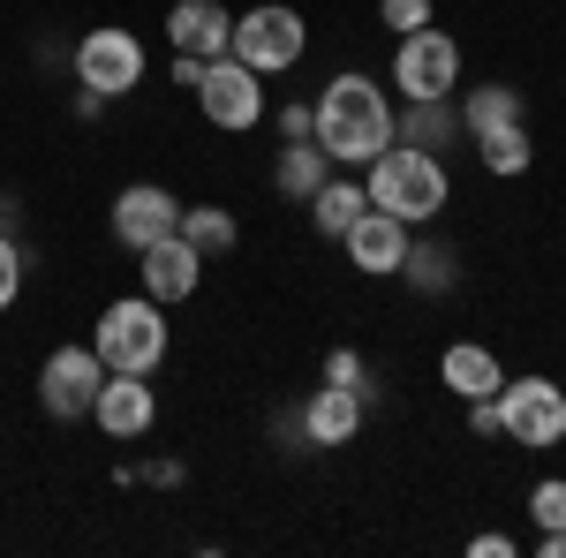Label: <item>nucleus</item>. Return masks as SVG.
<instances>
[{
  "label": "nucleus",
  "mask_w": 566,
  "mask_h": 558,
  "mask_svg": "<svg viewBox=\"0 0 566 558\" xmlns=\"http://www.w3.org/2000/svg\"><path fill=\"white\" fill-rule=\"evenodd\" d=\"M363 212H370L363 181H325V189L310 197V219H317V234H333V242H340V234H348V227H355Z\"/></svg>",
  "instance_id": "20"
},
{
  "label": "nucleus",
  "mask_w": 566,
  "mask_h": 558,
  "mask_svg": "<svg viewBox=\"0 0 566 558\" xmlns=\"http://www.w3.org/2000/svg\"><path fill=\"white\" fill-rule=\"evenodd\" d=\"M175 84H181V91L205 84V61H197V53H175Z\"/></svg>",
  "instance_id": "30"
},
{
  "label": "nucleus",
  "mask_w": 566,
  "mask_h": 558,
  "mask_svg": "<svg viewBox=\"0 0 566 558\" xmlns=\"http://www.w3.org/2000/svg\"><path fill=\"white\" fill-rule=\"evenodd\" d=\"M106 227H114L122 250H151V242H167L181 227V197H167L159 181H129V189L114 197V219H106Z\"/></svg>",
  "instance_id": "10"
},
{
  "label": "nucleus",
  "mask_w": 566,
  "mask_h": 558,
  "mask_svg": "<svg viewBox=\"0 0 566 558\" xmlns=\"http://www.w3.org/2000/svg\"><path fill=\"white\" fill-rule=\"evenodd\" d=\"M340 242H348V264L363 272V280H392V272H400V257H408V227H400L392 212H378V204L355 219Z\"/></svg>",
  "instance_id": "12"
},
{
  "label": "nucleus",
  "mask_w": 566,
  "mask_h": 558,
  "mask_svg": "<svg viewBox=\"0 0 566 558\" xmlns=\"http://www.w3.org/2000/svg\"><path fill=\"white\" fill-rule=\"evenodd\" d=\"M325 181H333V173H325V144H317V136H287L280 159H272V189H280L287 204H310Z\"/></svg>",
  "instance_id": "16"
},
{
  "label": "nucleus",
  "mask_w": 566,
  "mask_h": 558,
  "mask_svg": "<svg viewBox=\"0 0 566 558\" xmlns=\"http://www.w3.org/2000/svg\"><path fill=\"white\" fill-rule=\"evenodd\" d=\"M392 84L408 91V98H453V84H461V45L446 39V31H408L400 39V53H392Z\"/></svg>",
  "instance_id": "9"
},
{
  "label": "nucleus",
  "mask_w": 566,
  "mask_h": 558,
  "mask_svg": "<svg viewBox=\"0 0 566 558\" xmlns=\"http://www.w3.org/2000/svg\"><path fill=\"white\" fill-rule=\"evenodd\" d=\"M167 39H175V53L219 61V53L234 45V15H227L219 0H175V8H167Z\"/></svg>",
  "instance_id": "14"
},
{
  "label": "nucleus",
  "mask_w": 566,
  "mask_h": 558,
  "mask_svg": "<svg viewBox=\"0 0 566 558\" xmlns=\"http://www.w3.org/2000/svg\"><path fill=\"white\" fill-rule=\"evenodd\" d=\"M476 159H483V173H528V159H536V144H528V122H506V129H483L476 136Z\"/></svg>",
  "instance_id": "21"
},
{
  "label": "nucleus",
  "mask_w": 566,
  "mask_h": 558,
  "mask_svg": "<svg viewBox=\"0 0 566 558\" xmlns=\"http://www.w3.org/2000/svg\"><path fill=\"white\" fill-rule=\"evenodd\" d=\"M197 106H205V122H212V129H227V136H250V129L264 122V84H258V69H242L234 53L205 61Z\"/></svg>",
  "instance_id": "7"
},
{
  "label": "nucleus",
  "mask_w": 566,
  "mask_h": 558,
  "mask_svg": "<svg viewBox=\"0 0 566 558\" xmlns=\"http://www.w3.org/2000/svg\"><path fill=\"white\" fill-rule=\"evenodd\" d=\"M310 136L325 144V159H340V167H370L378 151L392 144V106L386 91L370 84V76H333V84L317 91V106H310Z\"/></svg>",
  "instance_id": "1"
},
{
  "label": "nucleus",
  "mask_w": 566,
  "mask_h": 558,
  "mask_svg": "<svg viewBox=\"0 0 566 558\" xmlns=\"http://www.w3.org/2000/svg\"><path fill=\"white\" fill-rule=\"evenodd\" d=\"M15 295H23V250H15V234L0 227V309H15Z\"/></svg>",
  "instance_id": "26"
},
{
  "label": "nucleus",
  "mask_w": 566,
  "mask_h": 558,
  "mask_svg": "<svg viewBox=\"0 0 566 558\" xmlns=\"http://www.w3.org/2000/svg\"><path fill=\"white\" fill-rule=\"evenodd\" d=\"M91 347H98L106 370H136V378H151V370L167 362V317H159V302H151V295L106 302L98 325H91Z\"/></svg>",
  "instance_id": "3"
},
{
  "label": "nucleus",
  "mask_w": 566,
  "mask_h": 558,
  "mask_svg": "<svg viewBox=\"0 0 566 558\" xmlns=\"http://www.w3.org/2000/svg\"><path fill=\"white\" fill-rule=\"evenodd\" d=\"M325 386H355L363 392V355H355V347H333V355H325Z\"/></svg>",
  "instance_id": "27"
},
{
  "label": "nucleus",
  "mask_w": 566,
  "mask_h": 558,
  "mask_svg": "<svg viewBox=\"0 0 566 558\" xmlns=\"http://www.w3.org/2000/svg\"><path fill=\"white\" fill-rule=\"evenodd\" d=\"M181 242L212 264V257H227V250H234V219L219 212V204H181Z\"/></svg>",
  "instance_id": "22"
},
{
  "label": "nucleus",
  "mask_w": 566,
  "mask_h": 558,
  "mask_svg": "<svg viewBox=\"0 0 566 558\" xmlns=\"http://www.w3.org/2000/svg\"><path fill=\"white\" fill-rule=\"evenodd\" d=\"M106 386V362H98V347H53L39 370V408L53 423H84L91 400Z\"/></svg>",
  "instance_id": "8"
},
{
  "label": "nucleus",
  "mask_w": 566,
  "mask_h": 558,
  "mask_svg": "<svg viewBox=\"0 0 566 558\" xmlns=\"http://www.w3.org/2000/svg\"><path fill=\"white\" fill-rule=\"evenodd\" d=\"M469 430H476V438H499V392H491V400H469Z\"/></svg>",
  "instance_id": "28"
},
{
  "label": "nucleus",
  "mask_w": 566,
  "mask_h": 558,
  "mask_svg": "<svg viewBox=\"0 0 566 558\" xmlns=\"http://www.w3.org/2000/svg\"><path fill=\"white\" fill-rule=\"evenodd\" d=\"M378 23H386L392 39H408V31L431 23V0H378Z\"/></svg>",
  "instance_id": "24"
},
{
  "label": "nucleus",
  "mask_w": 566,
  "mask_h": 558,
  "mask_svg": "<svg viewBox=\"0 0 566 558\" xmlns=\"http://www.w3.org/2000/svg\"><path fill=\"white\" fill-rule=\"evenodd\" d=\"M438 378L461 392V400H491V392L506 386L499 355H491V347H476V340H453V347H446V355H438Z\"/></svg>",
  "instance_id": "17"
},
{
  "label": "nucleus",
  "mask_w": 566,
  "mask_h": 558,
  "mask_svg": "<svg viewBox=\"0 0 566 558\" xmlns=\"http://www.w3.org/2000/svg\"><path fill=\"white\" fill-rule=\"evenodd\" d=\"M506 122H528V106H522V91H514V84H476L469 98H461V129H469V136L506 129Z\"/></svg>",
  "instance_id": "19"
},
{
  "label": "nucleus",
  "mask_w": 566,
  "mask_h": 558,
  "mask_svg": "<svg viewBox=\"0 0 566 558\" xmlns=\"http://www.w3.org/2000/svg\"><path fill=\"white\" fill-rule=\"evenodd\" d=\"M363 197H370L378 212H392L400 227H431V219L453 204V173H446V159L423 151V144H386V151L370 159Z\"/></svg>",
  "instance_id": "2"
},
{
  "label": "nucleus",
  "mask_w": 566,
  "mask_h": 558,
  "mask_svg": "<svg viewBox=\"0 0 566 558\" xmlns=\"http://www.w3.org/2000/svg\"><path fill=\"white\" fill-rule=\"evenodd\" d=\"M536 551H544V558H566V528H536Z\"/></svg>",
  "instance_id": "32"
},
{
  "label": "nucleus",
  "mask_w": 566,
  "mask_h": 558,
  "mask_svg": "<svg viewBox=\"0 0 566 558\" xmlns=\"http://www.w3.org/2000/svg\"><path fill=\"white\" fill-rule=\"evenodd\" d=\"M400 280H408L416 295H446L461 272H453V250H438V242H423V250H416V242H408V257H400Z\"/></svg>",
  "instance_id": "23"
},
{
  "label": "nucleus",
  "mask_w": 566,
  "mask_h": 558,
  "mask_svg": "<svg viewBox=\"0 0 566 558\" xmlns=\"http://www.w3.org/2000/svg\"><path fill=\"white\" fill-rule=\"evenodd\" d=\"M76 84L98 91V98H129L144 84V39L122 31V23H98L76 39Z\"/></svg>",
  "instance_id": "6"
},
{
  "label": "nucleus",
  "mask_w": 566,
  "mask_h": 558,
  "mask_svg": "<svg viewBox=\"0 0 566 558\" xmlns=\"http://www.w3.org/2000/svg\"><path fill=\"white\" fill-rule=\"evenodd\" d=\"M528 514H536V528H566V483H559V475L528 491Z\"/></svg>",
  "instance_id": "25"
},
{
  "label": "nucleus",
  "mask_w": 566,
  "mask_h": 558,
  "mask_svg": "<svg viewBox=\"0 0 566 558\" xmlns=\"http://www.w3.org/2000/svg\"><path fill=\"white\" fill-rule=\"evenodd\" d=\"M91 423L129 445V438H144V430L159 423V400H151V386H144L136 370H106V386H98V400H91Z\"/></svg>",
  "instance_id": "11"
},
{
  "label": "nucleus",
  "mask_w": 566,
  "mask_h": 558,
  "mask_svg": "<svg viewBox=\"0 0 566 558\" xmlns=\"http://www.w3.org/2000/svg\"><path fill=\"white\" fill-rule=\"evenodd\" d=\"M499 438H514L528 453L559 445L566 438V386H552V378H506L499 386Z\"/></svg>",
  "instance_id": "5"
},
{
  "label": "nucleus",
  "mask_w": 566,
  "mask_h": 558,
  "mask_svg": "<svg viewBox=\"0 0 566 558\" xmlns=\"http://www.w3.org/2000/svg\"><path fill=\"white\" fill-rule=\"evenodd\" d=\"M295 423H303L310 445H348L355 430H363V392H355V386H317L303 400V415H295Z\"/></svg>",
  "instance_id": "15"
},
{
  "label": "nucleus",
  "mask_w": 566,
  "mask_h": 558,
  "mask_svg": "<svg viewBox=\"0 0 566 558\" xmlns=\"http://www.w3.org/2000/svg\"><path fill=\"white\" fill-rule=\"evenodd\" d=\"M280 136H310V106L295 98V106H280Z\"/></svg>",
  "instance_id": "31"
},
{
  "label": "nucleus",
  "mask_w": 566,
  "mask_h": 558,
  "mask_svg": "<svg viewBox=\"0 0 566 558\" xmlns=\"http://www.w3.org/2000/svg\"><path fill=\"white\" fill-rule=\"evenodd\" d=\"M136 257H144L136 272H144V295H151V302H189V295H197V280H205V257L181 242V227L167 234V242L136 250Z\"/></svg>",
  "instance_id": "13"
},
{
  "label": "nucleus",
  "mask_w": 566,
  "mask_h": 558,
  "mask_svg": "<svg viewBox=\"0 0 566 558\" xmlns=\"http://www.w3.org/2000/svg\"><path fill=\"white\" fill-rule=\"evenodd\" d=\"M242 69H258V76H280V69H295L310 53V23L295 8H280V0H264L250 15H234V45H227Z\"/></svg>",
  "instance_id": "4"
},
{
  "label": "nucleus",
  "mask_w": 566,
  "mask_h": 558,
  "mask_svg": "<svg viewBox=\"0 0 566 558\" xmlns=\"http://www.w3.org/2000/svg\"><path fill=\"white\" fill-rule=\"evenodd\" d=\"M453 129H461V106L453 98H408V122H392V144L438 151V144H453Z\"/></svg>",
  "instance_id": "18"
},
{
  "label": "nucleus",
  "mask_w": 566,
  "mask_h": 558,
  "mask_svg": "<svg viewBox=\"0 0 566 558\" xmlns=\"http://www.w3.org/2000/svg\"><path fill=\"white\" fill-rule=\"evenodd\" d=\"M476 558H514V536H499V528H483L476 544H469Z\"/></svg>",
  "instance_id": "29"
}]
</instances>
